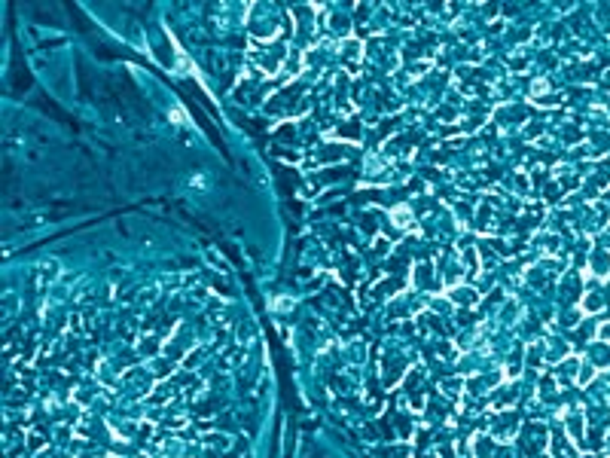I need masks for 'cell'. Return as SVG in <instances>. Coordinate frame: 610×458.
I'll return each mask as SVG.
<instances>
[{"instance_id":"1","label":"cell","mask_w":610,"mask_h":458,"mask_svg":"<svg viewBox=\"0 0 610 458\" xmlns=\"http://www.w3.org/2000/svg\"><path fill=\"white\" fill-rule=\"evenodd\" d=\"M586 275H592V278H598V281H607V278H610V251H607L604 245H598L595 251L589 254Z\"/></svg>"},{"instance_id":"2","label":"cell","mask_w":610,"mask_h":458,"mask_svg":"<svg viewBox=\"0 0 610 458\" xmlns=\"http://www.w3.org/2000/svg\"><path fill=\"white\" fill-rule=\"evenodd\" d=\"M601 306H604V299H601L598 294H589L586 299L580 303V312H589V315H595V312H601Z\"/></svg>"},{"instance_id":"3","label":"cell","mask_w":610,"mask_h":458,"mask_svg":"<svg viewBox=\"0 0 610 458\" xmlns=\"http://www.w3.org/2000/svg\"><path fill=\"white\" fill-rule=\"evenodd\" d=\"M595 333H598V339H601V343H610V321H601Z\"/></svg>"},{"instance_id":"4","label":"cell","mask_w":610,"mask_h":458,"mask_svg":"<svg viewBox=\"0 0 610 458\" xmlns=\"http://www.w3.org/2000/svg\"><path fill=\"white\" fill-rule=\"evenodd\" d=\"M592 373H595L592 366H583V373H580V385H589V382H592Z\"/></svg>"}]
</instances>
